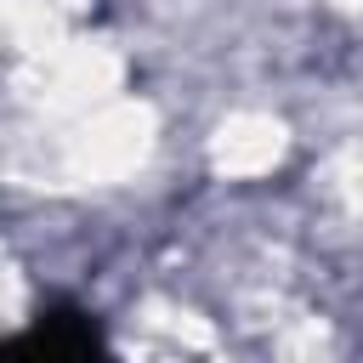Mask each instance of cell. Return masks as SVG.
<instances>
[{
  "label": "cell",
  "mask_w": 363,
  "mask_h": 363,
  "mask_svg": "<svg viewBox=\"0 0 363 363\" xmlns=\"http://www.w3.org/2000/svg\"><path fill=\"white\" fill-rule=\"evenodd\" d=\"M0 352L6 357H34V363H74V357L113 352V340H108V323H102L96 306H85L74 295H45L23 318V329L6 335Z\"/></svg>",
  "instance_id": "1"
}]
</instances>
